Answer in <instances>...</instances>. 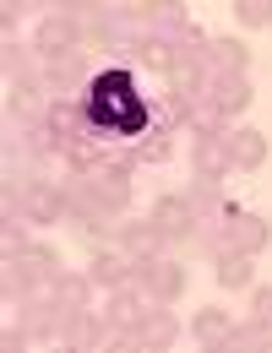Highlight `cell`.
<instances>
[{"instance_id": "cell-1", "label": "cell", "mask_w": 272, "mask_h": 353, "mask_svg": "<svg viewBox=\"0 0 272 353\" xmlns=\"http://www.w3.org/2000/svg\"><path fill=\"white\" fill-rule=\"evenodd\" d=\"M82 120L104 141H136V136H147L153 109L142 98V82H136L131 71L115 65V71H98L88 88H82Z\"/></svg>"}, {"instance_id": "cell-2", "label": "cell", "mask_w": 272, "mask_h": 353, "mask_svg": "<svg viewBox=\"0 0 272 353\" xmlns=\"http://www.w3.org/2000/svg\"><path fill=\"white\" fill-rule=\"evenodd\" d=\"M39 54H44V60L82 54V22H77V17H44V22H39Z\"/></svg>"}, {"instance_id": "cell-3", "label": "cell", "mask_w": 272, "mask_h": 353, "mask_svg": "<svg viewBox=\"0 0 272 353\" xmlns=\"http://www.w3.org/2000/svg\"><path fill=\"white\" fill-rule=\"evenodd\" d=\"M224 239H229V250L256 256V250L267 245V223L251 218V212H224Z\"/></svg>"}, {"instance_id": "cell-4", "label": "cell", "mask_w": 272, "mask_h": 353, "mask_svg": "<svg viewBox=\"0 0 272 353\" xmlns=\"http://www.w3.org/2000/svg\"><path fill=\"white\" fill-rule=\"evenodd\" d=\"M153 228H158V234H164V239H180V234H191V223H196V212H191V207H185L180 196H169V201H158V207H153Z\"/></svg>"}, {"instance_id": "cell-5", "label": "cell", "mask_w": 272, "mask_h": 353, "mask_svg": "<svg viewBox=\"0 0 272 353\" xmlns=\"http://www.w3.org/2000/svg\"><path fill=\"white\" fill-rule=\"evenodd\" d=\"M234 163H229V141L224 136H202L196 141V179H218V174H229Z\"/></svg>"}, {"instance_id": "cell-6", "label": "cell", "mask_w": 272, "mask_h": 353, "mask_svg": "<svg viewBox=\"0 0 272 353\" xmlns=\"http://www.w3.org/2000/svg\"><path fill=\"white\" fill-rule=\"evenodd\" d=\"M245 44L240 39H213V54H207V71L213 77H245Z\"/></svg>"}, {"instance_id": "cell-7", "label": "cell", "mask_w": 272, "mask_h": 353, "mask_svg": "<svg viewBox=\"0 0 272 353\" xmlns=\"http://www.w3.org/2000/svg\"><path fill=\"white\" fill-rule=\"evenodd\" d=\"M60 207H66V196H60L55 185H28V190H22V212H28V223H49Z\"/></svg>"}, {"instance_id": "cell-8", "label": "cell", "mask_w": 272, "mask_h": 353, "mask_svg": "<svg viewBox=\"0 0 272 353\" xmlns=\"http://www.w3.org/2000/svg\"><path fill=\"white\" fill-rule=\"evenodd\" d=\"M224 141H229V163H234V169H256V163L267 158L262 131H234V136H224Z\"/></svg>"}, {"instance_id": "cell-9", "label": "cell", "mask_w": 272, "mask_h": 353, "mask_svg": "<svg viewBox=\"0 0 272 353\" xmlns=\"http://www.w3.org/2000/svg\"><path fill=\"white\" fill-rule=\"evenodd\" d=\"M213 103L224 109V120L240 114V109L251 103V82H245V77H213Z\"/></svg>"}, {"instance_id": "cell-10", "label": "cell", "mask_w": 272, "mask_h": 353, "mask_svg": "<svg viewBox=\"0 0 272 353\" xmlns=\"http://www.w3.org/2000/svg\"><path fill=\"white\" fill-rule=\"evenodd\" d=\"M175 337H180V321H175L169 310H158L153 321H142V326H136V343H142V348H169Z\"/></svg>"}, {"instance_id": "cell-11", "label": "cell", "mask_w": 272, "mask_h": 353, "mask_svg": "<svg viewBox=\"0 0 272 353\" xmlns=\"http://www.w3.org/2000/svg\"><path fill=\"white\" fill-rule=\"evenodd\" d=\"M88 277H93V283H104V288H126L136 272H131V261H126L120 250H104V256L93 261V272H88Z\"/></svg>"}, {"instance_id": "cell-12", "label": "cell", "mask_w": 272, "mask_h": 353, "mask_svg": "<svg viewBox=\"0 0 272 353\" xmlns=\"http://www.w3.org/2000/svg\"><path fill=\"white\" fill-rule=\"evenodd\" d=\"M49 82L55 88H88L93 77H88V65H82V54H66V60L49 65Z\"/></svg>"}, {"instance_id": "cell-13", "label": "cell", "mask_w": 272, "mask_h": 353, "mask_svg": "<svg viewBox=\"0 0 272 353\" xmlns=\"http://www.w3.org/2000/svg\"><path fill=\"white\" fill-rule=\"evenodd\" d=\"M218 283H224V288H245V283H251V256L224 250V256H218Z\"/></svg>"}, {"instance_id": "cell-14", "label": "cell", "mask_w": 272, "mask_h": 353, "mask_svg": "<svg viewBox=\"0 0 272 353\" xmlns=\"http://www.w3.org/2000/svg\"><path fill=\"white\" fill-rule=\"evenodd\" d=\"M136 54H142V65H153V71H169V65H175V54H169V44H164L158 33H142V39H136Z\"/></svg>"}, {"instance_id": "cell-15", "label": "cell", "mask_w": 272, "mask_h": 353, "mask_svg": "<svg viewBox=\"0 0 272 353\" xmlns=\"http://www.w3.org/2000/svg\"><path fill=\"white\" fill-rule=\"evenodd\" d=\"M55 299L77 315V310L88 305V283H82V277H55Z\"/></svg>"}, {"instance_id": "cell-16", "label": "cell", "mask_w": 272, "mask_h": 353, "mask_svg": "<svg viewBox=\"0 0 272 353\" xmlns=\"http://www.w3.org/2000/svg\"><path fill=\"white\" fill-rule=\"evenodd\" d=\"M66 337H71V343H77V348H88V343H98V337H104V326H98V321H93L88 310H77V321H71V326H66Z\"/></svg>"}, {"instance_id": "cell-17", "label": "cell", "mask_w": 272, "mask_h": 353, "mask_svg": "<svg viewBox=\"0 0 272 353\" xmlns=\"http://www.w3.org/2000/svg\"><path fill=\"white\" fill-rule=\"evenodd\" d=\"M196 337H202V343H218V337H234V326H229L224 315H196Z\"/></svg>"}, {"instance_id": "cell-18", "label": "cell", "mask_w": 272, "mask_h": 353, "mask_svg": "<svg viewBox=\"0 0 272 353\" xmlns=\"http://www.w3.org/2000/svg\"><path fill=\"white\" fill-rule=\"evenodd\" d=\"M240 22H245V28H272V6L267 0H245V6H240Z\"/></svg>"}, {"instance_id": "cell-19", "label": "cell", "mask_w": 272, "mask_h": 353, "mask_svg": "<svg viewBox=\"0 0 272 353\" xmlns=\"http://www.w3.org/2000/svg\"><path fill=\"white\" fill-rule=\"evenodd\" d=\"M142 158H147V163H164V158H169V136H153V141L142 147Z\"/></svg>"}, {"instance_id": "cell-20", "label": "cell", "mask_w": 272, "mask_h": 353, "mask_svg": "<svg viewBox=\"0 0 272 353\" xmlns=\"http://www.w3.org/2000/svg\"><path fill=\"white\" fill-rule=\"evenodd\" d=\"M251 310H256V321H262V326L272 332V288H262V294H256V305H251Z\"/></svg>"}]
</instances>
